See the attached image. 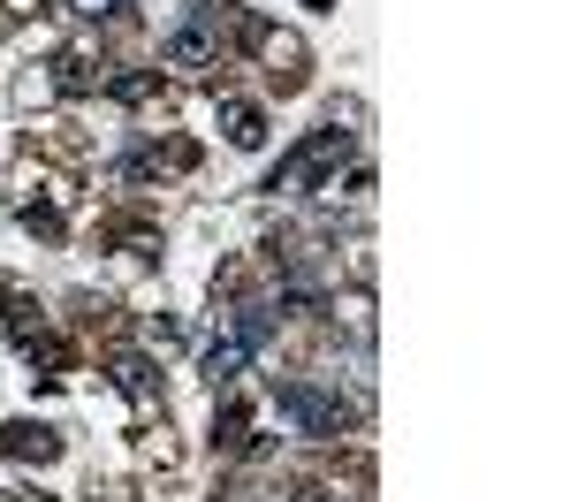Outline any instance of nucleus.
<instances>
[{
	"mask_svg": "<svg viewBox=\"0 0 570 502\" xmlns=\"http://www.w3.org/2000/svg\"><path fill=\"white\" fill-rule=\"evenodd\" d=\"M115 381H122L130 396H153V365H145V358H122V365H115Z\"/></svg>",
	"mask_w": 570,
	"mask_h": 502,
	"instance_id": "10",
	"label": "nucleus"
},
{
	"mask_svg": "<svg viewBox=\"0 0 570 502\" xmlns=\"http://www.w3.org/2000/svg\"><path fill=\"white\" fill-rule=\"evenodd\" d=\"M214 442H220V450H228V442H244V404H228L214 419Z\"/></svg>",
	"mask_w": 570,
	"mask_h": 502,
	"instance_id": "11",
	"label": "nucleus"
},
{
	"mask_svg": "<svg viewBox=\"0 0 570 502\" xmlns=\"http://www.w3.org/2000/svg\"><path fill=\"white\" fill-rule=\"evenodd\" d=\"M274 411L297 426V434H312V442H335L343 426H351L357 411L335 396V388H320V381H305V373H289V381H274Z\"/></svg>",
	"mask_w": 570,
	"mask_h": 502,
	"instance_id": "2",
	"label": "nucleus"
},
{
	"mask_svg": "<svg viewBox=\"0 0 570 502\" xmlns=\"http://www.w3.org/2000/svg\"><path fill=\"white\" fill-rule=\"evenodd\" d=\"M220 130H228L236 152H259L266 145V115L252 107V99H220Z\"/></svg>",
	"mask_w": 570,
	"mask_h": 502,
	"instance_id": "5",
	"label": "nucleus"
},
{
	"mask_svg": "<svg viewBox=\"0 0 570 502\" xmlns=\"http://www.w3.org/2000/svg\"><path fill=\"white\" fill-rule=\"evenodd\" d=\"M23 228H31V236H61V214H53V206H23Z\"/></svg>",
	"mask_w": 570,
	"mask_h": 502,
	"instance_id": "12",
	"label": "nucleus"
},
{
	"mask_svg": "<svg viewBox=\"0 0 570 502\" xmlns=\"http://www.w3.org/2000/svg\"><path fill=\"white\" fill-rule=\"evenodd\" d=\"M31 365H46V373H61V365H69V343H61V335H31Z\"/></svg>",
	"mask_w": 570,
	"mask_h": 502,
	"instance_id": "7",
	"label": "nucleus"
},
{
	"mask_svg": "<svg viewBox=\"0 0 570 502\" xmlns=\"http://www.w3.org/2000/svg\"><path fill=\"white\" fill-rule=\"evenodd\" d=\"M53 69H61V77H53L61 91H91V85H99V77H91V61H85V53H69V61H53Z\"/></svg>",
	"mask_w": 570,
	"mask_h": 502,
	"instance_id": "9",
	"label": "nucleus"
},
{
	"mask_svg": "<svg viewBox=\"0 0 570 502\" xmlns=\"http://www.w3.org/2000/svg\"><path fill=\"white\" fill-rule=\"evenodd\" d=\"M53 450H61V434L39 426V419H8L0 426V456H16V464H46Z\"/></svg>",
	"mask_w": 570,
	"mask_h": 502,
	"instance_id": "4",
	"label": "nucleus"
},
{
	"mask_svg": "<svg viewBox=\"0 0 570 502\" xmlns=\"http://www.w3.org/2000/svg\"><path fill=\"white\" fill-rule=\"evenodd\" d=\"M8 327H16V335H23V343H31V335H39V327H46L39 297H23V289H16V297H8Z\"/></svg>",
	"mask_w": 570,
	"mask_h": 502,
	"instance_id": "6",
	"label": "nucleus"
},
{
	"mask_svg": "<svg viewBox=\"0 0 570 502\" xmlns=\"http://www.w3.org/2000/svg\"><path fill=\"white\" fill-rule=\"evenodd\" d=\"M107 91H115L122 107H137V99H153V91H160V77H153V69H145V77H107Z\"/></svg>",
	"mask_w": 570,
	"mask_h": 502,
	"instance_id": "8",
	"label": "nucleus"
},
{
	"mask_svg": "<svg viewBox=\"0 0 570 502\" xmlns=\"http://www.w3.org/2000/svg\"><path fill=\"white\" fill-rule=\"evenodd\" d=\"M305 8H335V0H305Z\"/></svg>",
	"mask_w": 570,
	"mask_h": 502,
	"instance_id": "14",
	"label": "nucleus"
},
{
	"mask_svg": "<svg viewBox=\"0 0 570 502\" xmlns=\"http://www.w3.org/2000/svg\"><path fill=\"white\" fill-rule=\"evenodd\" d=\"M69 16H85V23H107V16H122V0H69Z\"/></svg>",
	"mask_w": 570,
	"mask_h": 502,
	"instance_id": "13",
	"label": "nucleus"
},
{
	"mask_svg": "<svg viewBox=\"0 0 570 502\" xmlns=\"http://www.w3.org/2000/svg\"><path fill=\"white\" fill-rule=\"evenodd\" d=\"M343 160H351V130H343V122H320V130H305L282 152V168L266 176V190H274V198H305V190H320Z\"/></svg>",
	"mask_w": 570,
	"mask_h": 502,
	"instance_id": "1",
	"label": "nucleus"
},
{
	"mask_svg": "<svg viewBox=\"0 0 570 502\" xmlns=\"http://www.w3.org/2000/svg\"><path fill=\"white\" fill-rule=\"evenodd\" d=\"M266 335H274V313H266V305H236V313H228V327L214 335V351H206V381H214V388H228V381H236V373L266 351Z\"/></svg>",
	"mask_w": 570,
	"mask_h": 502,
	"instance_id": "3",
	"label": "nucleus"
}]
</instances>
